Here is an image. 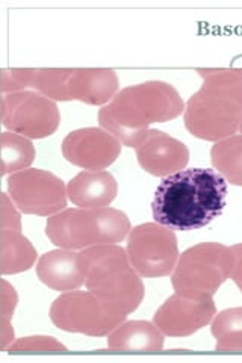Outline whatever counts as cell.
Returning a JSON list of instances; mask_svg holds the SVG:
<instances>
[{"instance_id":"cell-1","label":"cell","mask_w":242,"mask_h":363,"mask_svg":"<svg viewBox=\"0 0 242 363\" xmlns=\"http://www.w3.org/2000/svg\"><path fill=\"white\" fill-rule=\"evenodd\" d=\"M226 197L227 180L216 169H182L164 177L155 191L153 218L171 230H199L220 217Z\"/></svg>"},{"instance_id":"cell-2","label":"cell","mask_w":242,"mask_h":363,"mask_svg":"<svg viewBox=\"0 0 242 363\" xmlns=\"http://www.w3.org/2000/svg\"><path fill=\"white\" fill-rule=\"evenodd\" d=\"M182 112L185 104L175 86L150 81L119 91L99 111V123L123 145L138 147L145 140L150 124L175 120Z\"/></svg>"},{"instance_id":"cell-3","label":"cell","mask_w":242,"mask_h":363,"mask_svg":"<svg viewBox=\"0 0 242 363\" xmlns=\"http://www.w3.org/2000/svg\"><path fill=\"white\" fill-rule=\"evenodd\" d=\"M203 85L185 105L183 121L195 138L218 143L242 120V68H197Z\"/></svg>"},{"instance_id":"cell-4","label":"cell","mask_w":242,"mask_h":363,"mask_svg":"<svg viewBox=\"0 0 242 363\" xmlns=\"http://www.w3.org/2000/svg\"><path fill=\"white\" fill-rule=\"evenodd\" d=\"M79 265L89 292L119 315L135 312L144 298V285L132 267L128 252L117 244L84 248Z\"/></svg>"},{"instance_id":"cell-5","label":"cell","mask_w":242,"mask_h":363,"mask_svg":"<svg viewBox=\"0 0 242 363\" xmlns=\"http://www.w3.org/2000/svg\"><path fill=\"white\" fill-rule=\"evenodd\" d=\"M132 230L124 212L114 208L64 209L48 218L45 235L65 250H82L121 242Z\"/></svg>"},{"instance_id":"cell-6","label":"cell","mask_w":242,"mask_h":363,"mask_svg":"<svg viewBox=\"0 0 242 363\" xmlns=\"http://www.w3.org/2000/svg\"><path fill=\"white\" fill-rule=\"evenodd\" d=\"M233 265L232 247L218 242L194 245L180 255L171 277L172 288L191 297H214L232 276Z\"/></svg>"},{"instance_id":"cell-7","label":"cell","mask_w":242,"mask_h":363,"mask_svg":"<svg viewBox=\"0 0 242 363\" xmlns=\"http://www.w3.org/2000/svg\"><path fill=\"white\" fill-rule=\"evenodd\" d=\"M128 315L111 312L93 292L70 291L60 295L50 308L55 327L68 333L101 337L121 325Z\"/></svg>"},{"instance_id":"cell-8","label":"cell","mask_w":242,"mask_h":363,"mask_svg":"<svg viewBox=\"0 0 242 363\" xmlns=\"http://www.w3.org/2000/svg\"><path fill=\"white\" fill-rule=\"evenodd\" d=\"M128 256L141 277H165L179 260L177 238L168 227L145 223L133 227L128 240Z\"/></svg>"},{"instance_id":"cell-9","label":"cell","mask_w":242,"mask_h":363,"mask_svg":"<svg viewBox=\"0 0 242 363\" xmlns=\"http://www.w3.org/2000/svg\"><path fill=\"white\" fill-rule=\"evenodd\" d=\"M8 194L20 212L38 217H53L67 206L64 182L45 169L29 168L8 179Z\"/></svg>"},{"instance_id":"cell-10","label":"cell","mask_w":242,"mask_h":363,"mask_svg":"<svg viewBox=\"0 0 242 363\" xmlns=\"http://www.w3.org/2000/svg\"><path fill=\"white\" fill-rule=\"evenodd\" d=\"M60 123L57 105L37 91L26 89L2 97V124L11 132L41 140L53 135Z\"/></svg>"},{"instance_id":"cell-11","label":"cell","mask_w":242,"mask_h":363,"mask_svg":"<svg viewBox=\"0 0 242 363\" xmlns=\"http://www.w3.org/2000/svg\"><path fill=\"white\" fill-rule=\"evenodd\" d=\"M215 315L214 297H191L176 292L156 311L153 323L165 336L187 337L202 330Z\"/></svg>"},{"instance_id":"cell-12","label":"cell","mask_w":242,"mask_h":363,"mask_svg":"<svg viewBox=\"0 0 242 363\" xmlns=\"http://www.w3.org/2000/svg\"><path fill=\"white\" fill-rule=\"evenodd\" d=\"M121 153V143L99 128H85L68 133L62 141V155L68 162L85 169H105Z\"/></svg>"},{"instance_id":"cell-13","label":"cell","mask_w":242,"mask_h":363,"mask_svg":"<svg viewBox=\"0 0 242 363\" xmlns=\"http://www.w3.org/2000/svg\"><path fill=\"white\" fill-rule=\"evenodd\" d=\"M9 194H2L0 218V271L4 276L28 271L37 260V250L21 233V218Z\"/></svg>"},{"instance_id":"cell-14","label":"cell","mask_w":242,"mask_h":363,"mask_svg":"<svg viewBox=\"0 0 242 363\" xmlns=\"http://www.w3.org/2000/svg\"><path fill=\"white\" fill-rule=\"evenodd\" d=\"M136 157L148 174L167 177L185 169L189 162V150L168 133L150 129L145 140L136 147Z\"/></svg>"},{"instance_id":"cell-15","label":"cell","mask_w":242,"mask_h":363,"mask_svg":"<svg viewBox=\"0 0 242 363\" xmlns=\"http://www.w3.org/2000/svg\"><path fill=\"white\" fill-rule=\"evenodd\" d=\"M119 76L111 68H67L65 101L106 105L119 93Z\"/></svg>"},{"instance_id":"cell-16","label":"cell","mask_w":242,"mask_h":363,"mask_svg":"<svg viewBox=\"0 0 242 363\" xmlns=\"http://www.w3.org/2000/svg\"><path fill=\"white\" fill-rule=\"evenodd\" d=\"M119 194L115 177L101 169H87L67 185V196L79 208H108Z\"/></svg>"},{"instance_id":"cell-17","label":"cell","mask_w":242,"mask_h":363,"mask_svg":"<svg viewBox=\"0 0 242 363\" xmlns=\"http://www.w3.org/2000/svg\"><path fill=\"white\" fill-rule=\"evenodd\" d=\"M37 276L53 291H75L85 283V274L79 265L75 250H53L40 257Z\"/></svg>"},{"instance_id":"cell-18","label":"cell","mask_w":242,"mask_h":363,"mask_svg":"<svg viewBox=\"0 0 242 363\" xmlns=\"http://www.w3.org/2000/svg\"><path fill=\"white\" fill-rule=\"evenodd\" d=\"M108 348L114 351H160L164 348V333L155 323L128 321L119 325L108 337Z\"/></svg>"},{"instance_id":"cell-19","label":"cell","mask_w":242,"mask_h":363,"mask_svg":"<svg viewBox=\"0 0 242 363\" xmlns=\"http://www.w3.org/2000/svg\"><path fill=\"white\" fill-rule=\"evenodd\" d=\"M211 162L229 184L242 186V135L215 143L211 149Z\"/></svg>"},{"instance_id":"cell-20","label":"cell","mask_w":242,"mask_h":363,"mask_svg":"<svg viewBox=\"0 0 242 363\" xmlns=\"http://www.w3.org/2000/svg\"><path fill=\"white\" fill-rule=\"evenodd\" d=\"M2 145V176L26 169L35 159V147L26 136L14 132H4L0 136Z\"/></svg>"},{"instance_id":"cell-21","label":"cell","mask_w":242,"mask_h":363,"mask_svg":"<svg viewBox=\"0 0 242 363\" xmlns=\"http://www.w3.org/2000/svg\"><path fill=\"white\" fill-rule=\"evenodd\" d=\"M211 332L216 339V351H242V308L215 315Z\"/></svg>"},{"instance_id":"cell-22","label":"cell","mask_w":242,"mask_h":363,"mask_svg":"<svg viewBox=\"0 0 242 363\" xmlns=\"http://www.w3.org/2000/svg\"><path fill=\"white\" fill-rule=\"evenodd\" d=\"M65 353L67 348L57 342L55 337L49 336H29L21 337L9 347V353Z\"/></svg>"},{"instance_id":"cell-23","label":"cell","mask_w":242,"mask_h":363,"mask_svg":"<svg viewBox=\"0 0 242 363\" xmlns=\"http://www.w3.org/2000/svg\"><path fill=\"white\" fill-rule=\"evenodd\" d=\"M0 76H2V82H0L2 94L20 93L31 88L32 68H4Z\"/></svg>"},{"instance_id":"cell-24","label":"cell","mask_w":242,"mask_h":363,"mask_svg":"<svg viewBox=\"0 0 242 363\" xmlns=\"http://www.w3.org/2000/svg\"><path fill=\"white\" fill-rule=\"evenodd\" d=\"M18 297L13 285L4 279L2 289H0V315H2V323H11L13 320L14 311L17 308Z\"/></svg>"},{"instance_id":"cell-25","label":"cell","mask_w":242,"mask_h":363,"mask_svg":"<svg viewBox=\"0 0 242 363\" xmlns=\"http://www.w3.org/2000/svg\"><path fill=\"white\" fill-rule=\"evenodd\" d=\"M232 252L235 255V265L232 269V280L235 281V285L239 288L242 292V244H236L232 247Z\"/></svg>"},{"instance_id":"cell-26","label":"cell","mask_w":242,"mask_h":363,"mask_svg":"<svg viewBox=\"0 0 242 363\" xmlns=\"http://www.w3.org/2000/svg\"><path fill=\"white\" fill-rule=\"evenodd\" d=\"M239 130H241V133H242V120H241V124H239Z\"/></svg>"}]
</instances>
